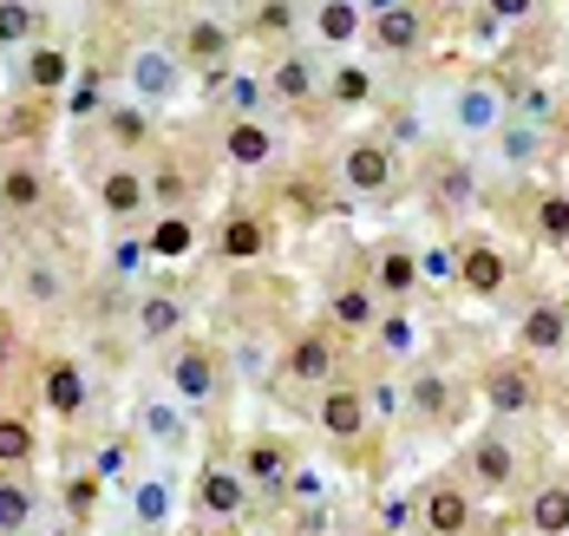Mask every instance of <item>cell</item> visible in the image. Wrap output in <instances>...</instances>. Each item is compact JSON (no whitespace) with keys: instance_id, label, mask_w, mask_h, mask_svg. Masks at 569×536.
Segmentation results:
<instances>
[{"instance_id":"obj_49","label":"cell","mask_w":569,"mask_h":536,"mask_svg":"<svg viewBox=\"0 0 569 536\" xmlns=\"http://www.w3.org/2000/svg\"><path fill=\"white\" fill-rule=\"evenodd\" d=\"M360 7H367V13H380V7H399V0H360Z\"/></svg>"},{"instance_id":"obj_26","label":"cell","mask_w":569,"mask_h":536,"mask_svg":"<svg viewBox=\"0 0 569 536\" xmlns=\"http://www.w3.org/2000/svg\"><path fill=\"white\" fill-rule=\"evenodd\" d=\"M183 321H190V314H183V301H177V295H144V301H138V341H144V347L177 341V334H183Z\"/></svg>"},{"instance_id":"obj_41","label":"cell","mask_w":569,"mask_h":536,"mask_svg":"<svg viewBox=\"0 0 569 536\" xmlns=\"http://www.w3.org/2000/svg\"><path fill=\"white\" fill-rule=\"evenodd\" d=\"M99 484H106V477H92V472H79L72 484H66V510H72L79 524L92 517V504H99Z\"/></svg>"},{"instance_id":"obj_4","label":"cell","mask_w":569,"mask_h":536,"mask_svg":"<svg viewBox=\"0 0 569 536\" xmlns=\"http://www.w3.org/2000/svg\"><path fill=\"white\" fill-rule=\"evenodd\" d=\"M367 40H373L387 60H412V53L426 47V7H419V0H399V7L367 13Z\"/></svg>"},{"instance_id":"obj_22","label":"cell","mask_w":569,"mask_h":536,"mask_svg":"<svg viewBox=\"0 0 569 536\" xmlns=\"http://www.w3.org/2000/svg\"><path fill=\"white\" fill-rule=\"evenodd\" d=\"M40 203H47L40 164H0V210H7V216H33Z\"/></svg>"},{"instance_id":"obj_35","label":"cell","mask_w":569,"mask_h":536,"mask_svg":"<svg viewBox=\"0 0 569 536\" xmlns=\"http://www.w3.org/2000/svg\"><path fill=\"white\" fill-rule=\"evenodd\" d=\"M537 230H543V242L569 249V190H550V196H537Z\"/></svg>"},{"instance_id":"obj_3","label":"cell","mask_w":569,"mask_h":536,"mask_svg":"<svg viewBox=\"0 0 569 536\" xmlns=\"http://www.w3.org/2000/svg\"><path fill=\"white\" fill-rule=\"evenodd\" d=\"M505 119H511V99H505L491 79H465L452 92V131L458 138H491Z\"/></svg>"},{"instance_id":"obj_46","label":"cell","mask_w":569,"mask_h":536,"mask_svg":"<svg viewBox=\"0 0 569 536\" xmlns=\"http://www.w3.org/2000/svg\"><path fill=\"white\" fill-rule=\"evenodd\" d=\"M485 13L511 27V20H530V13H537V0H485Z\"/></svg>"},{"instance_id":"obj_16","label":"cell","mask_w":569,"mask_h":536,"mask_svg":"<svg viewBox=\"0 0 569 536\" xmlns=\"http://www.w3.org/2000/svg\"><path fill=\"white\" fill-rule=\"evenodd\" d=\"M282 380H301V386H328L335 380V347H328V334H295L282 354Z\"/></svg>"},{"instance_id":"obj_28","label":"cell","mask_w":569,"mask_h":536,"mask_svg":"<svg viewBox=\"0 0 569 536\" xmlns=\"http://www.w3.org/2000/svg\"><path fill=\"white\" fill-rule=\"evenodd\" d=\"M491 138H498L505 164H517V171H530V164L543 158V124H537V119H505Z\"/></svg>"},{"instance_id":"obj_5","label":"cell","mask_w":569,"mask_h":536,"mask_svg":"<svg viewBox=\"0 0 569 536\" xmlns=\"http://www.w3.org/2000/svg\"><path fill=\"white\" fill-rule=\"evenodd\" d=\"M301 20H308V33H315L328 53H353V47L367 40V7H360V0H315Z\"/></svg>"},{"instance_id":"obj_36","label":"cell","mask_w":569,"mask_h":536,"mask_svg":"<svg viewBox=\"0 0 569 536\" xmlns=\"http://www.w3.org/2000/svg\"><path fill=\"white\" fill-rule=\"evenodd\" d=\"M190 242H197V230H190L183 216H164V223L144 236V255H190Z\"/></svg>"},{"instance_id":"obj_2","label":"cell","mask_w":569,"mask_h":536,"mask_svg":"<svg viewBox=\"0 0 569 536\" xmlns=\"http://www.w3.org/2000/svg\"><path fill=\"white\" fill-rule=\"evenodd\" d=\"M399 178V151L393 144H380V138H353L341 151V183L353 196H387Z\"/></svg>"},{"instance_id":"obj_17","label":"cell","mask_w":569,"mask_h":536,"mask_svg":"<svg viewBox=\"0 0 569 536\" xmlns=\"http://www.w3.org/2000/svg\"><path fill=\"white\" fill-rule=\"evenodd\" d=\"M517 347H523V354H563L569 347V307L537 301V307L517 321Z\"/></svg>"},{"instance_id":"obj_50","label":"cell","mask_w":569,"mask_h":536,"mask_svg":"<svg viewBox=\"0 0 569 536\" xmlns=\"http://www.w3.org/2000/svg\"><path fill=\"white\" fill-rule=\"evenodd\" d=\"M432 7H458V0H432Z\"/></svg>"},{"instance_id":"obj_14","label":"cell","mask_w":569,"mask_h":536,"mask_svg":"<svg viewBox=\"0 0 569 536\" xmlns=\"http://www.w3.org/2000/svg\"><path fill=\"white\" fill-rule=\"evenodd\" d=\"M183 65H203V72H229L236 65V33H229L223 20H190V33H183Z\"/></svg>"},{"instance_id":"obj_19","label":"cell","mask_w":569,"mask_h":536,"mask_svg":"<svg viewBox=\"0 0 569 536\" xmlns=\"http://www.w3.org/2000/svg\"><path fill=\"white\" fill-rule=\"evenodd\" d=\"M40 400H47V413L53 418H79L86 413V373H79V360H47V373H40Z\"/></svg>"},{"instance_id":"obj_32","label":"cell","mask_w":569,"mask_h":536,"mask_svg":"<svg viewBox=\"0 0 569 536\" xmlns=\"http://www.w3.org/2000/svg\"><path fill=\"white\" fill-rule=\"evenodd\" d=\"M33 530V491L20 477H0V536Z\"/></svg>"},{"instance_id":"obj_9","label":"cell","mask_w":569,"mask_h":536,"mask_svg":"<svg viewBox=\"0 0 569 536\" xmlns=\"http://www.w3.org/2000/svg\"><path fill=\"white\" fill-rule=\"evenodd\" d=\"M197 510L217 517V524L242 517V510H249V484H242V472H236V465H203V472H197Z\"/></svg>"},{"instance_id":"obj_25","label":"cell","mask_w":569,"mask_h":536,"mask_svg":"<svg viewBox=\"0 0 569 536\" xmlns=\"http://www.w3.org/2000/svg\"><path fill=\"white\" fill-rule=\"evenodd\" d=\"M20 53H27L20 72H27V85H33V92H66V79H72V53H66V47L33 40V47H20Z\"/></svg>"},{"instance_id":"obj_11","label":"cell","mask_w":569,"mask_h":536,"mask_svg":"<svg viewBox=\"0 0 569 536\" xmlns=\"http://www.w3.org/2000/svg\"><path fill=\"white\" fill-rule=\"evenodd\" d=\"M367 289H373L380 301H412V295H419V249H406V242L380 249V255H373Z\"/></svg>"},{"instance_id":"obj_21","label":"cell","mask_w":569,"mask_h":536,"mask_svg":"<svg viewBox=\"0 0 569 536\" xmlns=\"http://www.w3.org/2000/svg\"><path fill=\"white\" fill-rule=\"evenodd\" d=\"M471 477H478V491H511L517 445L505 438V432H485V438L471 445Z\"/></svg>"},{"instance_id":"obj_12","label":"cell","mask_w":569,"mask_h":536,"mask_svg":"<svg viewBox=\"0 0 569 536\" xmlns=\"http://www.w3.org/2000/svg\"><path fill=\"white\" fill-rule=\"evenodd\" d=\"M505 282H511V262L491 249V242H465L458 249V289H471L478 301L505 295Z\"/></svg>"},{"instance_id":"obj_29","label":"cell","mask_w":569,"mask_h":536,"mask_svg":"<svg viewBox=\"0 0 569 536\" xmlns=\"http://www.w3.org/2000/svg\"><path fill=\"white\" fill-rule=\"evenodd\" d=\"M530 530L537 536H569V484H543L537 497H530Z\"/></svg>"},{"instance_id":"obj_34","label":"cell","mask_w":569,"mask_h":536,"mask_svg":"<svg viewBox=\"0 0 569 536\" xmlns=\"http://www.w3.org/2000/svg\"><path fill=\"white\" fill-rule=\"evenodd\" d=\"M249 27H256L262 40H288V33L301 27V7H295V0H256V13H249Z\"/></svg>"},{"instance_id":"obj_23","label":"cell","mask_w":569,"mask_h":536,"mask_svg":"<svg viewBox=\"0 0 569 536\" xmlns=\"http://www.w3.org/2000/svg\"><path fill=\"white\" fill-rule=\"evenodd\" d=\"M373 92H380V85H373V65H367V60H335L328 85H321V99H328V105H341V112L367 105Z\"/></svg>"},{"instance_id":"obj_45","label":"cell","mask_w":569,"mask_h":536,"mask_svg":"<svg viewBox=\"0 0 569 536\" xmlns=\"http://www.w3.org/2000/svg\"><path fill=\"white\" fill-rule=\"evenodd\" d=\"M439 190H446V203H465V196L478 190V178H471V164H452V171L439 178Z\"/></svg>"},{"instance_id":"obj_8","label":"cell","mask_w":569,"mask_h":536,"mask_svg":"<svg viewBox=\"0 0 569 536\" xmlns=\"http://www.w3.org/2000/svg\"><path fill=\"white\" fill-rule=\"evenodd\" d=\"M171 393H177V400H190V406H210V400L223 393V360L210 354V347H177Z\"/></svg>"},{"instance_id":"obj_43","label":"cell","mask_w":569,"mask_h":536,"mask_svg":"<svg viewBox=\"0 0 569 536\" xmlns=\"http://www.w3.org/2000/svg\"><path fill=\"white\" fill-rule=\"evenodd\" d=\"M164 510H171V491H164V477H158V484L144 477V484H138V517H144V524H164Z\"/></svg>"},{"instance_id":"obj_44","label":"cell","mask_w":569,"mask_h":536,"mask_svg":"<svg viewBox=\"0 0 569 536\" xmlns=\"http://www.w3.org/2000/svg\"><path fill=\"white\" fill-rule=\"evenodd\" d=\"M393 354H412V327H406V314H380V327H373Z\"/></svg>"},{"instance_id":"obj_40","label":"cell","mask_w":569,"mask_h":536,"mask_svg":"<svg viewBox=\"0 0 569 536\" xmlns=\"http://www.w3.org/2000/svg\"><path fill=\"white\" fill-rule=\"evenodd\" d=\"M144 432H151V438H164V445H183V413L151 400V406H144Z\"/></svg>"},{"instance_id":"obj_20","label":"cell","mask_w":569,"mask_h":536,"mask_svg":"<svg viewBox=\"0 0 569 536\" xmlns=\"http://www.w3.org/2000/svg\"><path fill=\"white\" fill-rule=\"evenodd\" d=\"M328 321H335L341 334H373V327H380V295H373L367 282H341V289L328 295Z\"/></svg>"},{"instance_id":"obj_48","label":"cell","mask_w":569,"mask_h":536,"mask_svg":"<svg viewBox=\"0 0 569 536\" xmlns=\"http://www.w3.org/2000/svg\"><path fill=\"white\" fill-rule=\"evenodd\" d=\"M7 366H13V334H7V321H0V380H7Z\"/></svg>"},{"instance_id":"obj_37","label":"cell","mask_w":569,"mask_h":536,"mask_svg":"<svg viewBox=\"0 0 569 536\" xmlns=\"http://www.w3.org/2000/svg\"><path fill=\"white\" fill-rule=\"evenodd\" d=\"M446 400H452L446 373H419V380H412V413H419V418H439V413H446Z\"/></svg>"},{"instance_id":"obj_10","label":"cell","mask_w":569,"mask_h":536,"mask_svg":"<svg viewBox=\"0 0 569 536\" xmlns=\"http://www.w3.org/2000/svg\"><path fill=\"white\" fill-rule=\"evenodd\" d=\"M144 203H151V183L138 178L131 164H106V171H99V210H106L112 223H138Z\"/></svg>"},{"instance_id":"obj_27","label":"cell","mask_w":569,"mask_h":536,"mask_svg":"<svg viewBox=\"0 0 569 536\" xmlns=\"http://www.w3.org/2000/svg\"><path fill=\"white\" fill-rule=\"evenodd\" d=\"M426 530H432V536H465V530H471V491L439 484V491L426 497Z\"/></svg>"},{"instance_id":"obj_15","label":"cell","mask_w":569,"mask_h":536,"mask_svg":"<svg viewBox=\"0 0 569 536\" xmlns=\"http://www.w3.org/2000/svg\"><path fill=\"white\" fill-rule=\"evenodd\" d=\"M223 158L236 171H262V164H276V131L262 119H229L223 124Z\"/></svg>"},{"instance_id":"obj_39","label":"cell","mask_w":569,"mask_h":536,"mask_svg":"<svg viewBox=\"0 0 569 536\" xmlns=\"http://www.w3.org/2000/svg\"><path fill=\"white\" fill-rule=\"evenodd\" d=\"M419 282H458V255L439 249V242H426L419 249Z\"/></svg>"},{"instance_id":"obj_42","label":"cell","mask_w":569,"mask_h":536,"mask_svg":"<svg viewBox=\"0 0 569 536\" xmlns=\"http://www.w3.org/2000/svg\"><path fill=\"white\" fill-rule=\"evenodd\" d=\"M321 491H328V472H308V465H295L282 497H295V504H321Z\"/></svg>"},{"instance_id":"obj_13","label":"cell","mask_w":569,"mask_h":536,"mask_svg":"<svg viewBox=\"0 0 569 536\" xmlns=\"http://www.w3.org/2000/svg\"><path fill=\"white\" fill-rule=\"evenodd\" d=\"M236 472H242V484H249V491H262V497H282V491H288V472H295V465H288V452L276 445V438H249Z\"/></svg>"},{"instance_id":"obj_24","label":"cell","mask_w":569,"mask_h":536,"mask_svg":"<svg viewBox=\"0 0 569 536\" xmlns=\"http://www.w3.org/2000/svg\"><path fill=\"white\" fill-rule=\"evenodd\" d=\"M262 249H269V230H262L256 210H236L223 223V236H217V255L223 262H262Z\"/></svg>"},{"instance_id":"obj_7","label":"cell","mask_w":569,"mask_h":536,"mask_svg":"<svg viewBox=\"0 0 569 536\" xmlns=\"http://www.w3.org/2000/svg\"><path fill=\"white\" fill-rule=\"evenodd\" d=\"M269 99H282V105H308V99H321V85H328V60H315V53H282V60H269Z\"/></svg>"},{"instance_id":"obj_31","label":"cell","mask_w":569,"mask_h":536,"mask_svg":"<svg viewBox=\"0 0 569 536\" xmlns=\"http://www.w3.org/2000/svg\"><path fill=\"white\" fill-rule=\"evenodd\" d=\"M40 40V7L33 0H0V47H33Z\"/></svg>"},{"instance_id":"obj_18","label":"cell","mask_w":569,"mask_h":536,"mask_svg":"<svg viewBox=\"0 0 569 536\" xmlns=\"http://www.w3.org/2000/svg\"><path fill=\"white\" fill-rule=\"evenodd\" d=\"M321 432L328 438H360L367 432V393L360 386H341V380H328V393H321Z\"/></svg>"},{"instance_id":"obj_47","label":"cell","mask_w":569,"mask_h":536,"mask_svg":"<svg viewBox=\"0 0 569 536\" xmlns=\"http://www.w3.org/2000/svg\"><path fill=\"white\" fill-rule=\"evenodd\" d=\"M138 262H144V242H118L112 249V275H138Z\"/></svg>"},{"instance_id":"obj_51","label":"cell","mask_w":569,"mask_h":536,"mask_svg":"<svg viewBox=\"0 0 569 536\" xmlns=\"http://www.w3.org/2000/svg\"><path fill=\"white\" fill-rule=\"evenodd\" d=\"M563 171H569V164H563Z\"/></svg>"},{"instance_id":"obj_6","label":"cell","mask_w":569,"mask_h":536,"mask_svg":"<svg viewBox=\"0 0 569 536\" xmlns=\"http://www.w3.org/2000/svg\"><path fill=\"white\" fill-rule=\"evenodd\" d=\"M485 406H491L498 418L537 413V373H530L523 360H498V366H485Z\"/></svg>"},{"instance_id":"obj_38","label":"cell","mask_w":569,"mask_h":536,"mask_svg":"<svg viewBox=\"0 0 569 536\" xmlns=\"http://www.w3.org/2000/svg\"><path fill=\"white\" fill-rule=\"evenodd\" d=\"M20 289H27V301H40V307H47V301H66V275L47 269V262H33V269L20 275Z\"/></svg>"},{"instance_id":"obj_1","label":"cell","mask_w":569,"mask_h":536,"mask_svg":"<svg viewBox=\"0 0 569 536\" xmlns=\"http://www.w3.org/2000/svg\"><path fill=\"white\" fill-rule=\"evenodd\" d=\"M124 79H131V99H138V105H158V112H164L177 92H183V60L164 53V47H131Z\"/></svg>"},{"instance_id":"obj_30","label":"cell","mask_w":569,"mask_h":536,"mask_svg":"<svg viewBox=\"0 0 569 536\" xmlns=\"http://www.w3.org/2000/svg\"><path fill=\"white\" fill-rule=\"evenodd\" d=\"M33 452H40L33 425H27L20 413H0V472H20V465H33Z\"/></svg>"},{"instance_id":"obj_33","label":"cell","mask_w":569,"mask_h":536,"mask_svg":"<svg viewBox=\"0 0 569 536\" xmlns=\"http://www.w3.org/2000/svg\"><path fill=\"white\" fill-rule=\"evenodd\" d=\"M151 119H158V112L131 99V105H112V112H106V131H112V138L124 144V151H138V144L151 138Z\"/></svg>"}]
</instances>
